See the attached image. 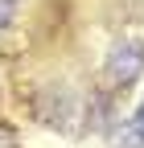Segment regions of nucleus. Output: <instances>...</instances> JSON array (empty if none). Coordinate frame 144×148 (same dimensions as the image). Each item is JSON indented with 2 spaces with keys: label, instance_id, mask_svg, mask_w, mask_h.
<instances>
[{
  "label": "nucleus",
  "instance_id": "2",
  "mask_svg": "<svg viewBox=\"0 0 144 148\" xmlns=\"http://www.w3.org/2000/svg\"><path fill=\"white\" fill-rule=\"evenodd\" d=\"M115 144H119V148H144V103H140V111H136V119L119 132Z\"/></svg>",
  "mask_w": 144,
  "mask_h": 148
},
{
  "label": "nucleus",
  "instance_id": "1",
  "mask_svg": "<svg viewBox=\"0 0 144 148\" xmlns=\"http://www.w3.org/2000/svg\"><path fill=\"white\" fill-rule=\"evenodd\" d=\"M107 82L115 86H132L144 70V41L140 37H115L111 49H107Z\"/></svg>",
  "mask_w": 144,
  "mask_h": 148
},
{
  "label": "nucleus",
  "instance_id": "3",
  "mask_svg": "<svg viewBox=\"0 0 144 148\" xmlns=\"http://www.w3.org/2000/svg\"><path fill=\"white\" fill-rule=\"evenodd\" d=\"M0 148H8V140H4V136H0Z\"/></svg>",
  "mask_w": 144,
  "mask_h": 148
}]
</instances>
